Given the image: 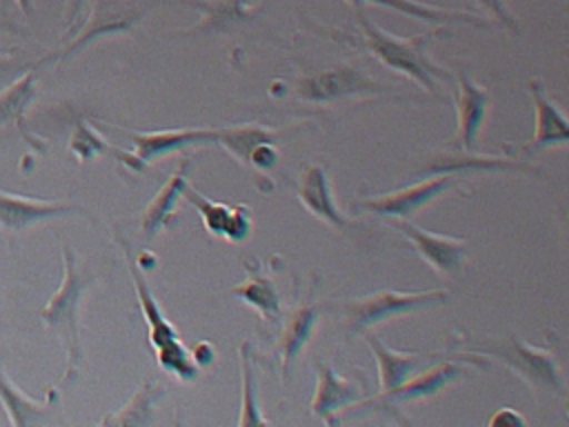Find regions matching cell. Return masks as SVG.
<instances>
[{"instance_id":"cell-13","label":"cell","mask_w":569,"mask_h":427,"mask_svg":"<svg viewBox=\"0 0 569 427\" xmlns=\"http://www.w3.org/2000/svg\"><path fill=\"white\" fill-rule=\"evenodd\" d=\"M89 216L87 209L73 202H62V200H38V198H27L18 193H7L0 191V229L16 234L33 222L49 220V218H60V216Z\"/></svg>"},{"instance_id":"cell-19","label":"cell","mask_w":569,"mask_h":427,"mask_svg":"<svg viewBox=\"0 0 569 427\" xmlns=\"http://www.w3.org/2000/svg\"><path fill=\"white\" fill-rule=\"evenodd\" d=\"M365 342L373 351V358L378 363V380H380V396L393 391L398 385H402L422 363L425 356L418 354H402L391 347H387L373 331L365 329Z\"/></svg>"},{"instance_id":"cell-1","label":"cell","mask_w":569,"mask_h":427,"mask_svg":"<svg viewBox=\"0 0 569 427\" xmlns=\"http://www.w3.org/2000/svg\"><path fill=\"white\" fill-rule=\"evenodd\" d=\"M356 20L362 33V44L365 49L378 58L385 67L405 73L407 78H411L418 87L438 93V80L447 78V71L436 64L429 58V42L433 38V33H418L411 38H398L385 29H380L376 22H371L362 7L356 9Z\"/></svg>"},{"instance_id":"cell-4","label":"cell","mask_w":569,"mask_h":427,"mask_svg":"<svg viewBox=\"0 0 569 427\" xmlns=\"http://www.w3.org/2000/svg\"><path fill=\"white\" fill-rule=\"evenodd\" d=\"M473 349L509 365L522 380L529 383L531 389L565 396V383H562L558 356L553 349L531 347L516 336L507 340H493V338L476 340Z\"/></svg>"},{"instance_id":"cell-21","label":"cell","mask_w":569,"mask_h":427,"mask_svg":"<svg viewBox=\"0 0 569 427\" xmlns=\"http://www.w3.org/2000/svg\"><path fill=\"white\" fill-rule=\"evenodd\" d=\"M202 13L198 27L191 33H227L238 24L247 22L253 11L256 0H182Z\"/></svg>"},{"instance_id":"cell-16","label":"cell","mask_w":569,"mask_h":427,"mask_svg":"<svg viewBox=\"0 0 569 427\" xmlns=\"http://www.w3.org/2000/svg\"><path fill=\"white\" fill-rule=\"evenodd\" d=\"M182 198L198 209L207 231L216 236H227L229 240H242L251 229V218L244 207L231 209L227 205L213 202L204 198L200 191H196L193 187H189V182L182 189Z\"/></svg>"},{"instance_id":"cell-9","label":"cell","mask_w":569,"mask_h":427,"mask_svg":"<svg viewBox=\"0 0 569 427\" xmlns=\"http://www.w3.org/2000/svg\"><path fill=\"white\" fill-rule=\"evenodd\" d=\"M489 105H491L489 89L478 85L476 80H471L467 71H458V76H456L458 127L449 142L451 149L476 151L478 136H480L487 113H489Z\"/></svg>"},{"instance_id":"cell-36","label":"cell","mask_w":569,"mask_h":427,"mask_svg":"<svg viewBox=\"0 0 569 427\" xmlns=\"http://www.w3.org/2000/svg\"><path fill=\"white\" fill-rule=\"evenodd\" d=\"M16 4L20 7V11H22L27 18L33 16V0H16Z\"/></svg>"},{"instance_id":"cell-12","label":"cell","mask_w":569,"mask_h":427,"mask_svg":"<svg viewBox=\"0 0 569 427\" xmlns=\"http://www.w3.org/2000/svg\"><path fill=\"white\" fill-rule=\"evenodd\" d=\"M476 171H522V173H536V165H527L525 160L505 158V156H485L476 151H462V149H447V151H433L425 158V165L418 169V176H436V173H453V176H469Z\"/></svg>"},{"instance_id":"cell-8","label":"cell","mask_w":569,"mask_h":427,"mask_svg":"<svg viewBox=\"0 0 569 427\" xmlns=\"http://www.w3.org/2000/svg\"><path fill=\"white\" fill-rule=\"evenodd\" d=\"M142 13H144V9L131 0H96L84 27L58 53V60H67V58L76 56L80 49H84L89 42H93L98 38L129 33L133 29V24L142 18Z\"/></svg>"},{"instance_id":"cell-35","label":"cell","mask_w":569,"mask_h":427,"mask_svg":"<svg viewBox=\"0 0 569 427\" xmlns=\"http://www.w3.org/2000/svg\"><path fill=\"white\" fill-rule=\"evenodd\" d=\"M87 0H67V9H64V20H67V29H71L82 11Z\"/></svg>"},{"instance_id":"cell-25","label":"cell","mask_w":569,"mask_h":427,"mask_svg":"<svg viewBox=\"0 0 569 427\" xmlns=\"http://www.w3.org/2000/svg\"><path fill=\"white\" fill-rule=\"evenodd\" d=\"M462 374V367L451 363V360H445L422 374H416V376H409L402 385H398L393 391L389 394H382V398L387 400H416V398H425V396H431L436 394L440 387H445L447 383H451L453 378H458Z\"/></svg>"},{"instance_id":"cell-10","label":"cell","mask_w":569,"mask_h":427,"mask_svg":"<svg viewBox=\"0 0 569 427\" xmlns=\"http://www.w3.org/2000/svg\"><path fill=\"white\" fill-rule=\"evenodd\" d=\"M133 151L124 153L113 147V153L129 167L142 169L158 156H167L171 151L193 147V145H209L216 142V129H169V131H129Z\"/></svg>"},{"instance_id":"cell-17","label":"cell","mask_w":569,"mask_h":427,"mask_svg":"<svg viewBox=\"0 0 569 427\" xmlns=\"http://www.w3.org/2000/svg\"><path fill=\"white\" fill-rule=\"evenodd\" d=\"M298 198L307 207L309 214H313L318 220L327 222L329 227L342 229L351 225V218H347L333 202L331 189H329V178L325 167L311 165L302 171L300 185H298Z\"/></svg>"},{"instance_id":"cell-7","label":"cell","mask_w":569,"mask_h":427,"mask_svg":"<svg viewBox=\"0 0 569 427\" xmlns=\"http://www.w3.org/2000/svg\"><path fill=\"white\" fill-rule=\"evenodd\" d=\"M387 85L376 82L362 69L353 64L333 67L313 76L298 80L296 96L305 102H331L347 96H362V93H382Z\"/></svg>"},{"instance_id":"cell-27","label":"cell","mask_w":569,"mask_h":427,"mask_svg":"<svg viewBox=\"0 0 569 427\" xmlns=\"http://www.w3.org/2000/svg\"><path fill=\"white\" fill-rule=\"evenodd\" d=\"M233 296H238L240 300H244L247 305H251L253 309H258L264 318H278L280 316V298L276 291V285L260 274L249 276L244 282L236 285L231 289Z\"/></svg>"},{"instance_id":"cell-5","label":"cell","mask_w":569,"mask_h":427,"mask_svg":"<svg viewBox=\"0 0 569 427\" xmlns=\"http://www.w3.org/2000/svg\"><path fill=\"white\" fill-rule=\"evenodd\" d=\"M449 298L442 289H429V291H378L371 296H365L360 300H351L345 305V325L349 334H360L365 329L376 327L378 322L400 316L407 311H418L425 307L442 305Z\"/></svg>"},{"instance_id":"cell-15","label":"cell","mask_w":569,"mask_h":427,"mask_svg":"<svg viewBox=\"0 0 569 427\" xmlns=\"http://www.w3.org/2000/svg\"><path fill=\"white\" fill-rule=\"evenodd\" d=\"M40 62H36L33 67H29L20 78H16L11 85H7L4 89H0V127H7V125H13L20 136L31 145L36 147L38 151H44L47 147L42 145L44 140L38 138L24 122V116H27V109L36 96V69H38Z\"/></svg>"},{"instance_id":"cell-32","label":"cell","mask_w":569,"mask_h":427,"mask_svg":"<svg viewBox=\"0 0 569 427\" xmlns=\"http://www.w3.org/2000/svg\"><path fill=\"white\" fill-rule=\"evenodd\" d=\"M487 13H489V18H493L496 22H500L509 33H513V36H518V31H520V27H518V22H516V18L507 11V7H505V0H476Z\"/></svg>"},{"instance_id":"cell-18","label":"cell","mask_w":569,"mask_h":427,"mask_svg":"<svg viewBox=\"0 0 569 427\" xmlns=\"http://www.w3.org/2000/svg\"><path fill=\"white\" fill-rule=\"evenodd\" d=\"M318 385L311 398V414L325 423H333V414L358 398V385L338 376L329 365L316 363Z\"/></svg>"},{"instance_id":"cell-14","label":"cell","mask_w":569,"mask_h":427,"mask_svg":"<svg viewBox=\"0 0 569 427\" xmlns=\"http://www.w3.org/2000/svg\"><path fill=\"white\" fill-rule=\"evenodd\" d=\"M527 89L533 98V113H536V127L531 140L525 145V153H538L547 147L567 145L569 140V127L567 118L560 113L556 102L547 96L545 85L538 78H531L527 82Z\"/></svg>"},{"instance_id":"cell-29","label":"cell","mask_w":569,"mask_h":427,"mask_svg":"<svg viewBox=\"0 0 569 427\" xmlns=\"http://www.w3.org/2000/svg\"><path fill=\"white\" fill-rule=\"evenodd\" d=\"M240 367H242V400H240L238 425L267 423V418L260 414L258 400H256V378H253V365L249 358V342H242V347H240Z\"/></svg>"},{"instance_id":"cell-22","label":"cell","mask_w":569,"mask_h":427,"mask_svg":"<svg viewBox=\"0 0 569 427\" xmlns=\"http://www.w3.org/2000/svg\"><path fill=\"white\" fill-rule=\"evenodd\" d=\"M189 167H191V160L184 158L176 167V171L169 176V180L158 189V193L147 205V209L142 211V231H144L147 238H153L160 229H164L169 225L173 207H176L178 198H182V189L187 185Z\"/></svg>"},{"instance_id":"cell-31","label":"cell","mask_w":569,"mask_h":427,"mask_svg":"<svg viewBox=\"0 0 569 427\" xmlns=\"http://www.w3.org/2000/svg\"><path fill=\"white\" fill-rule=\"evenodd\" d=\"M36 62H27L22 58H18L16 53L9 51H0V89H4L7 85H11L16 78H20L29 67H33Z\"/></svg>"},{"instance_id":"cell-2","label":"cell","mask_w":569,"mask_h":427,"mask_svg":"<svg viewBox=\"0 0 569 427\" xmlns=\"http://www.w3.org/2000/svg\"><path fill=\"white\" fill-rule=\"evenodd\" d=\"M62 262H64V276L56 294L47 300V305L40 309V318L44 327L58 329L67 338V369L62 383H69L76 378V371L82 360L80 351V300L87 287L91 285V276H84L76 265L73 249L62 242Z\"/></svg>"},{"instance_id":"cell-26","label":"cell","mask_w":569,"mask_h":427,"mask_svg":"<svg viewBox=\"0 0 569 427\" xmlns=\"http://www.w3.org/2000/svg\"><path fill=\"white\" fill-rule=\"evenodd\" d=\"M280 131L267 129L260 125H240V127H224L216 129V142L224 147L233 158H238L247 167V158L253 147L260 142H278Z\"/></svg>"},{"instance_id":"cell-11","label":"cell","mask_w":569,"mask_h":427,"mask_svg":"<svg viewBox=\"0 0 569 427\" xmlns=\"http://www.w3.org/2000/svg\"><path fill=\"white\" fill-rule=\"evenodd\" d=\"M391 225L411 240L420 258L440 276H456L462 269V262L467 256V249H465L467 242L462 238L425 231L409 218H391Z\"/></svg>"},{"instance_id":"cell-30","label":"cell","mask_w":569,"mask_h":427,"mask_svg":"<svg viewBox=\"0 0 569 427\" xmlns=\"http://www.w3.org/2000/svg\"><path fill=\"white\" fill-rule=\"evenodd\" d=\"M69 149L71 153L87 162V160H93L98 153H104V151H113V147H109L104 142V138H100L87 122L78 120L76 122V129H73V136L69 140Z\"/></svg>"},{"instance_id":"cell-33","label":"cell","mask_w":569,"mask_h":427,"mask_svg":"<svg viewBox=\"0 0 569 427\" xmlns=\"http://www.w3.org/2000/svg\"><path fill=\"white\" fill-rule=\"evenodd\" d=\"M527 420L511 407H500L498 411H493L487 420V425H525Z\"/></svg>"},{"instance_id":"cell-3","label":"cell","mask_w":569,"mask_h":427,"mask_svg":"<svg viewBox=\"0 0 569 427\" xmlns=\"http://www.w3.org/2000/svg\"><path fill=\"white\" fill-rule=\"evenodd\" d=\"M124 245V254H127V265L138 291V300H140V309L144 316V322L149 327V342L153 345L156 354H158V363L164 371L178 376L180 380H193L198 376V363L191 358V354L187 351V347L182 345L178 331L173 329V325L164 318L160 305L156 302L153 294L149 291L138 265L129 258L127 251V242Z\"/></svg>"},{"instance_id":"cell-34","label":"cell","mask_w":569,"mask_h":427,"mask_svg":"<svg viewBox=\"0 0 569 427\" xmlns=\"http://www.w3.org/2000/svg\"><path fill=\"white\" fill-rule=\"evenodd\" d=\"M0 31H7V33H24V27H20L13 16L7 11L4 2L0 0Z\"/></svg>"},{"instance_id":"cell-24","label":"cell","mask_w":569,"mask_h":427,"mask_svg":"<svg viewBox=\"0 0 569 427\" xmlns=\"http://www.w3.org/2000/svg\"><path fill=\"white\" fill-rule=\"evenodd\" d=\"M318 318H320V309L316 305H300L287 318L284 329H282V338H280V347H278V354H280V360H282V376L284 378L289 376L298 354L309 342V338H311V334L316 329Z\"/></svg>"},{"instance_id":"cell-6","label":"cell","mask_w":569,"mask_h":427,"mask_svg":"<svg viewBox=\"0 0 569 427\" xmlns=\"http://www.w3.org/2000/svg\"><path fill=\"white\" fill-rule=\"evenodd\" d=\"M460 182H462L460 176L436 173L431 178H425V180L402 187L398 191L378 193V196L365 198V200H353L351 207L358 211H367V214H376V216H385V218H409L413 211L433 202L438 196H442L445 191L453 189Z\"/></svg>"},{"instance_id":"cell-20","label":"cell","mask_w":569,"mask_h":427,"mask_svg":"<svg viewBox=\"0 0 569 427\" xmlns=\"http://www.w3.org/2000/svg\"><path fill=\"white\" fill-rule=\"evenodd\" d=\"M56 400V391L51 389L47 400H33L29 398L0 367V403L4 407V414L13 427H31L40 425L49 418L51 403Z\"/></svg>"},{"instance_id":"cell-28","label":"cell","mask_w":569,"mask_h":427,"mask_svg":"<svg viewBox=\"0 0 569 427\" xmlns=\"http://www.w3.org/2000/svg\"><path fill=\"white\" fill-rule=\"evenodd\" d=\"M162 391L164 389L160 385L144 383L122 409H118L111 416H104L100 423L102 425H144L149 420V416H151L153 400L158 396H162Z\"/></svg>"},{"instance_id":"cell-23","label":"cell","mask_w":569,"mask_h":427,"mask_svg":"<svg viewBox=\"0 0 569 427\" xmlns=\"http://www.w3.org/2000/svg\"><path fill=\"white\" fill-rule=\"evenodd\" d=\"M347 4H351L353 9H360L362 4H376V7H385V9H393L400 11L409 18H418L431 24H447V22H467L473 27H487L489 22L482 20L478 13L471 11H460V9H442V7H433V4H425L418 0H345Z\"/></svg>"}]
</instances>
